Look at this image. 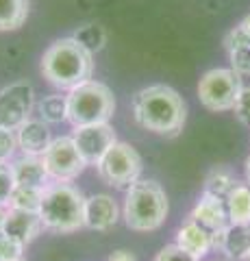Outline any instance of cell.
I'll use <instances>...</instances> for the list:
<instances>
[{
  "label": "cell",
  "instance_id": "30",
  "mask_svg": "<svg viewBox=\"0 0 250 261\" xmlns=\"http://www.w3.org/2000/svg\"><path fill=\"white\" fill-rule=\"evenodd\" d=\"M244 46H250V37L241 31V27L237 24V27L231 29L227 33V37H224V48L231 53V50H235V48H244Z\"/></svg>",
  "mask_w": 250,
  "mask_h": 261
},
{
  "label": "cell",
  "instance_id": "26",
  "mask_svg": "<svg viewBox=\"0 0 250 261\" xmlns=\"http://www.w3.org/2000/svg\"><path fill=\"white\" fill-rule=\"evenodd\" d=\"M22 252L24 246L20 242H15L9 235L0 233V261H15V259H22Z\"/></svg>",
  "mask_w": 250,
  "mask_h": 261
},
{
  "label": "cell",
  "instance_id": "25",
  "mask_svg": "<svg viewBox=\"0 0 250 261\" xmlns=\"http://www.w3.org/2000/svg\"><path fill=\"white\" fill-rule=\"evenodd\" d=\"M15 150H18V137H15V130L0 128V163H11Z\"/></svg>",
  "mask_w": 250,
  "mask_h": 261
},
{
  "label": "cell",
  "instance_id": "31",
  "mask_svg": "<svg viewBox=\"0 0 250 261\" xmlns=\"http://www.w3.org/2000/svg\"><path fill=\"white\" fill-rule=\"evenodd\" d=\"M107 261H137V259L133 252H128V250H116V252H111Z\"/></svg>",
  "mask_w": 250,
  "mask_h": 261
},
{
  "label": "cell",
  "instance_id": "19",
  "mask_svg": "<svg viewBox=\"0 0 250 261\" xmlns=\"http://www.w3.org/2000/svg\"><path fill=\"white\" fill-rule=\"evenodd\" d=\"M29 18V0H0V31L20 29Z\"/></svg>",
  "mask_w": 250,
  "mask_h": 261
},
{
  "label": "cell",
  "instance_id": "29",
  "mask_svg": "<svg viewBox=\"0 0 250 261\" xmlns=\"http://www.w3.org/2000/svg\"><path fill=\"white\" fill-rule=\"evenodd\" d=\"M235 118L241 122L244 126H250V87H241L239 98L235 102Z\"/></svg>",
  "mask_w": 250,
  "mask_h": 261
},
{
  "label": "cell",
  "instance_id": "13",
  "mask_svg": "<svg viewBox=\"0 0 250 261\" xmlns=\"http://www.w3.org/2000/svg\"><path fill=\"white\" fill-rule=\"evenodd\" d=\"M42 228H44V224H42L39 214L7 207V218H5L3 233L13 238L15 242H20L24 248H26L33 240H37V235L42 233Z\"/></svg>",
  "mask_w": 250,
  "mask_h": 261
},
{
  "label": "cell",
  "instance_id": "1",
  "mask_svg": "<svg viewBox=\"0 0 250 261\" xmlns=\"http://www.w3.org/2000/svg\"><path fill=\"white\" fill-rule=\"evenodd\" d=\"M133 118L142 128L157 135H176L185 126L187 107L176 89L168 85H148L133 98Z\"/></svg>",
  "mask_w": 250,
  "mask_h": 261
},
{
  "label": "cell",
  "instance_id": "2",
  "mask_svg": "<svg viewBox=\"0 0 250 261\" xmlns=\"http://www.w3.org/2000/svg\"><path fill=\"white\" fill-rule=\"evenodd\" d=\"M42 74L59 89H74L92 81L94 55L74 37L52 42L42 57Z\"/></svg>",
  "mask_w": 250,
  "mask_h": 261
},
{
  "label": "cell",
  "instance_id": "17",
  "mask_svg": "<svg viewBox=\"0 0 250 261\" xmlns=\"http://www.w3.org/2000/svg\"><path fill=\"white\" fill-rule=\"evenodd\" d=\"M220 250L229 259H248L250 257V224H229L220 238Z\"/></svg>",
  "mask_w": 250,
  "mask_h": 261
},
{
  "label": "cell",
  "instance_id": "23",
  "mask_svg": "<svg viewBox=\"0 0 250 261\" xmlns=\"http://www.w3.org/2000/svg\"><path fill=\"white\" fill-rule=\"evenodd\" d=\"M72 37H74L78 44H83L92 55L102 50L104 44H107V31H104L100 24H85V27H80Z\"/></svg>",
  "mask_w": 250,
  "mask_h": 261
},
{
  "label": "cell",
  "instance_id": "22",
  "mask_svg": "<svg viewBox=\"0 0 250 261\" xmlns=\"http://www.w3.org/2000/svg\"><path fill=\"white\" fill-rule=\"evenodd\" d=\"M44 198V190H33V187H15V192L9 200V209H20V211H33L39 214Z\"/></svg>",
  "mask_w": 250,
  "mask_h": 261
},
{
  "label": "cell",
  "instance_id": "16",
  "mask_svg": "<svg viewBox=\"0 0 250 261\" xmlns=\"http://www.w3.org/2000/svg\"><path fill=\"white\" fill-rule=\"evenodd\" d=\"M176 246H181L185 252H189L191 257L203 259L209 255V250L215 248V242L203 226H198L196 222H191L187 218L181 224L179 231H176Z\"/></svg>",
  "mask_w": 250,
  "mask_h": 261
},
{
  "label": "cell",
  "instance_id": "3",
  "mask_svg": "<svg viewBox=\"0 0 250 261\" xmlns=\"http://www.w3.org/2000/svg\"><path fill=\"white\" fill-rule=\"evenodd\" d=\"M170 202L168 194L152 178H140L131 187H126L122 218L128 228L137 233H150L165 222Z\"/></svg>",
  "mask_w": 250,
  "mask_h": 261
},
{
  "label": "cell",
  "instance_id": "15",
  "mask_svg": "<svg viewBox=\"0 0 250 261\" xmlns=\"http://www.w3.org/2000/svg\"><path fill=\"white\" fill-rule=\"evenodd\" d=\"M11 170L15 176V185L18 187H33V190H46L50 185V174L44 166L42 157H22L11 161Z\"/></svg>",
  "mask_w": 250,
  "mask_h": 261
},
{
  "label": "cell",
  "instance_id": "33",
  "mask_svg": "<svg viewBox=\"0 0 250 261\" xmlns=\"http://www.w3.org/2000/svg\"><path fill=\"white\" fill-rule=\"evenodd\" d=\"M5 218H7V207H0V233H3V226H5Z\"/></svg>",
  "mask_w": 250,
  "mask_h": 261
},
{
  "label": "cell",
  "instance_id": "5",
  "mask_svg": "<svg viewBox=\"0 0 250 261\" xmlns=\"http://www.w3.org/2000/svg\"><path fill=\"white\" fill-rule=\"evenodd\" d=\"M68 102V122L74 128L107 124L116 113L114 92L100 83V81H87V83L70 89L66 96Z\"/></svg>",
  "mask_w": 250,
  "mask_h": 261
},
{
  "label": "cell",
  "instance_id": "8",
  "mask_svg": "<svg viewBox=\"0 0 250 261\" xmlns=\"http://www.w3.org/2000/svg\"><path fill=\"white\" fill-rule=\"evenodd\" d=\"M44 166L54 183H70L85 170V159L80 157L74 140L70 137H54L52 144L44 152Z\"/></svg>",
  "mask_w": 250,
  "mask_h": 261
},
{
  "label": "cell",
  "instance_id": "18",
  "mask_svg": "<svg viewBox=\"0 0 250 261\" xmlns=\"http://www.w3.org/2000/svg\"><path fill=\"white\" fill-rule=\"evenodd\" d=\"M227 211L231 224H250V185L235 183L227 196Z\"/></svg>",
  "mask_w": 250,
  "mask_h": 261
},
{
  "label": "cell",
  "instance_id": "27",
  "mask_svg": "<svg viewBox=\"0 0 250 261\" xmlns=\"http://www.w3.org/2000/svg\"><path fill=\"white\" fill-rule=\"evenodd\" d=\"M229 59H231V70H235L239 76L241 74H250V46L231 50Z\"/></svg>",
  "mask_w": 250,
  "mask_h": 261
},
{
  "label": "cell",
  "instance_id": "9",
  "mask_svg": "<svg viewBox=\"0 0 250 261\" xmlns=\"http://www.w3.org/2000/svg\"><path fill=\"white\" fill-rule=\"evenodd\" d=\"M35 107V89L26 81H18L0 89V128L18 130L31 120Z\"/></svg>",
  "mask_w": 250,
  "mask_h": 261
},
{
  "label": "cell",
  "instance_id": "4",
  "mask_svg": "<svg viewBox=\"0 0 250 261\" xmlns=\"http://www.w3.org/2000/svg\"><path fill=\"white\" fill-rule=\"evenodd\" d=\"M85 196L70 183H50L44 190L39 218L50 233H74L85 226Z\"/></svg>",
  "mask_w": 250,
  "mask_h": 261
},
{
  "label": "cell",
  "instance_id": "34",
  "mask_svg": "<svg viewBox=\"0 0 250 261\" xmlns=\"http://www.w3.org/2000/svg\"><path fill=\"white\" fill-rule=\"evenodd\" d=\"M246 181L250 185V154H248V159H246Z\"/></svg>",
  "mask_w": 250,
  "mask_h": 261
},
{
  "label": "cell",
  "instance_id": "14",
  "mask_svg": "<svg viewBox=\"0 0 250 261\" xmlns=\"http://www.w3.org/2000/svg\"><path fill=\"white\" fill-rule=\"evenodd\" d=\"M15 137H18V148L22 150V154H29V157H44V152L48 150V146L52 144V135L50 128L44 120H33L15 130Z\"/></svg>",
  "mask_w": 250,
  "mask_h": 261
},
{
  "label": "cell",
  "instance_id": "32",
  "mask_svg": "<svg viewBox=\"0 0 250 261\" xmlns=\"http://www.w3.org/2000/svg\"><path fill=\"white\" fill-rule=\"evenodd\" d=\"M239 27H241V31H244V33H246V35L250 37V15H246V18H244V20H241V22H239Z\"/></svg>",
  "mask_w": 250,
  "mask_h": 261
},
{
  "label": "cell",
  "instance_id": "28",
  "mask_svg": "<svg viewBox=\"0 0 250 261\" xmlns=\"http://www.w3.org/2000/svg\"><path fill=\"white\" fill-rule=\"evenodd\" d=\"M152 261H200V259L191 257L189 252H185L181 246H176V244H168V246H163L157 252V257Z\"/></svg>",
  "mask_w": 250,
  "mask_h": 261
},
{
  "label": "cell",
  "instance_id": "36",
  "mask_svg": "<svg viewBox=\"0 0 250 261\" xmlns=\"http://www.w3.org/2000/svg\"><path fill=\"white\" fill-rule=\"evenodd\" d=\"M246 261H250V257H248V259H246Z\"/></svg>",
  "mask_w": 250,
  "mask_h": 261
},
{
  "label": "cell",
  "instance_id": "24",
  "mask_svg": "<svg viewBox=\"0 0 250 261\" xmlns=\"http://www.w3.org/2000/svg\"><path fill=\"white\" fill-rule=\"evenodd\" d=\"M15 176L11 163H0V207H9V200L15 192Z\"/></svg>",
  "mask_w": 250,
  "mask_h": 261
},
{
  "label": "cell",
  "instance_id": "20",
  "mask_svg": "<svg viewBox=\"0 0 250 261\" xmlns=\"http://www.w3.org/2000/svg\"><path fill=\"white\" fill-rule=\"evenodd\" d=\"M237 183V178L231 174V170L227 168H213L211 172H209V176L205 178V187H203V194L207 196H215V198H222V200H227V196L229 192L235 187Z\"/></svg>",
  "mask_w": 250,
  "mask_h": 261
},
{
  "label": "cell",
  "instance_id": "7",
  "mask_svg": "<svg viewBox=\"0 0 250 261\" xmlns=\"http://www.w3.org/2000/svg\"><path fill=\"white\" fill-rule=\"evenodd\" d=\"M98 176L111 187H131L140 181L144 163L142 157L131 144L116 142L98 161Z\"/></svg>",
  "mask_w": 250,
  "mask_h": 261
},
{
  "label": "cell",
  "instance_id": "35",
  "mask_svg": "<svg viewBox=\"0 0 250 261\" xmlns=\"http://www.w3.org/2000/svg\"><path fill=\"white\" fill-rule=\"evenodd\" d=\"M15 261H26V259H15Z\"/></svg>",
  "mask_w": 250,
  "mask_h": 261
},
{
  "label": "cell",
  "instance_id": "21",
  "mask_svg": "<svg viewBox=\"0 0 250 261\" xmlns=\"http://www.w3.org/2000/svg\"><path fill=\"white\" fill-rule=\"evenodd\" d=\"M37 111H39V120H44L46 124H57V122L68 120V102L66 96L61 94H50L42 98L37 102Z\"/></svg>",
  "mask_w": 250,
  "mask_h": 261
},
{
  "label": "cell",
  "instance_id": "6",
  "mask_svg": "<svg viewBox=\"0 0 250 261\" xmlns=\"http://www.w3.org/2000/svg\"><path fill=\"white\" fill-rule=\"evenodd\" d=\"M241 76L231 68H213L198 81L200 105L209 111H233L241 92Z\"/></svg>",
  "mask_w": 250,
  "mask_h": 261
},
{
  "label": "cell",
  "instance_id": "11",
  "mask_svg": "<svg viewBox=\"0 0 250 261\" xmlns=\"http://www.w3.org/2000/svg\"><path fill=\"white\" fill-rule=\"evenodd\" d=\"M189 220L196 222L198 226H203L205 231L211 235L215 242V248H220V238L231 222H229V211H227V202L215 196H207L203 194L200 200L196 202V207L191 209Z\"/></svg>",
  "mask_w": 250,
  "mask_h": 261
},
{
  "label": "cell",
  "instance_id": "12",
  "mask_svg": "<svg viewBox=\"0 0 250 261\" xmlns=\"http://www.w3.org/2000/svg\"><path fill=\"white\" fill-rule=\"evenodd\" d=\"M120 220V207L109 194H94L85 200V226L92 231H109Z\"/></svg>",
  "mask_w": 250,
  "mask_h": 261
},
{
  "label": "cell",
  "instance_id": "10",
  "mask_svg": "<svg viewBox=\"0 0 250 261\" xmlns=\"http://www.w3.org/2000/svg\"><path fill=\"white\" fill-rule=\"evenodd\" d=\"M72 140H74L80 157L85 159L87 166H98V161L104 157V152L118 142L116 130L109 122L107 124H92V126L74 128Z\"/></svg>",
  "mask_w": 250,
  "mask_h": 261
}]
</instances>
